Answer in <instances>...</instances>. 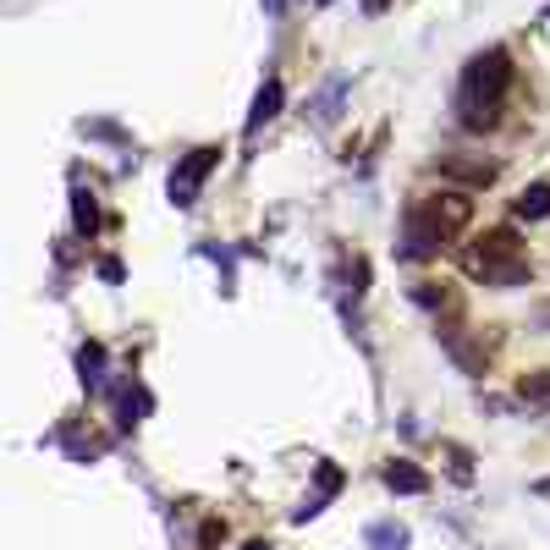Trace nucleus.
<instances>
[{
  "mask_svg": "<svg viewBox=\"0 0 550 550\" xmlns=\"http://www.w3.org/2000/svg\"><path fill=\"white\" fill-rule=\"evenodd\" d=\"M506 83H512V66H506L501 50L473 55L468 61V88H462V121H468V127H490Z\"/></svg>",
  "mask_w": 550,
  "mask_h": 550,
  "instance_id": "nucleus-1",
  "label": "nucleus"
},
{
  "mask_svg": "<svg viewBox=\"0 0 550 550\" xmlns=\"http://www.w3.org/2000/svg\"><path fill=\"white\" fill-rule=\"evenodd\" d=\"M468 220V198L446 193V198H429L407 215V253H435L446 242V231H457Z\"/></svg>",
  "mask_w": 550,
  "mask_h": 550,
  "instance_id": "nucleus-2",
  "label": "nucleus"
},
{
  "mask_svg": "<svg viewBox=\"0 0 550 550\" xmlns=\"http://www.w3.org/2000/svg\"><path fill=\"white\" fill-rule=\"evenodd\" d=\"M501 264H517V237L512 231H484L479 242H473V253H468V270L473 275H495Z\"/></svg>",
  "mask_w": 550,
  "mask_h": 550,
  "instance_id": "nucleus-3",
  "label": "nucleus"
},
{
  "mask_svg": "<svg viewBox=\"0 0 550 550\" xmlns=\"http://www.w3.org/2000/svg\"><path fill=\"white\" fill-rule=\"evenodd\" d=\"M385 484H391V490H407V495H418V490H424V473H418L413 468V462H391V468H385Z\"/></svg>",
  "mask_w": 550,
  "mask_h": 550,
  "instance_id": "nucleus-4",
  "label": "nucleus"
},
{
  "mask_svg": "<svg viewBox=\"0 0 550 550\" xmlns=\"http://www.w3.org/2000/svg\"><path fill=\"white\" fill-rule=\"evenodd\" d=\"M440 171L446 176H462V182H473V187H484L495 176V165H479V160H440Z\"/></svg>",
  "mask_w": 550,
  "mask_h": 550,
  "instance_id": "nucleus-5",
  "label": "nucleus"
},
{
  "mask_svg": "<svg viewBox=\"0 0 550 550\" xmlns=\"http://www.w3.org/2000/svg\"><path fill=\"white\" fill-rule=\"evenodd\" d=\"M517 215H550V187H528L517 198Z\"/></svg>",
  "mask_w": 550,
  "mask_h": 550,
  "instance_id": "nucleus-6",
  "label": "nucleus"
},
{
  "mask_svg": "<svg viewBox=\"0 0 550 550\" xmlns=\"http://www.w3.org/2000/svg\"><path fill=\"white\" fill-rule=\"evenodd\" d=\"M517 391H523L528 402H545V407H550V369H545V374H528V380L517 385Z\"/></svg>",
  "mask_w": 550,
  "mask_h": 550,
  "instance_id": "nucleus-7",
  "label": "nucleus"
},
{
  "mask_svg": "<svg viewBox=\"0 0 550 550\" xmlns=\"http://www.w3.org/2000/svg\"><path fill=\"white\" fill-rule=\"evenodd\" d=\"M275 99H281V83H270V88L259 94V110H253V121H270V116H275Z\"/></svg>",
  "mask_w": 550,
  "mask_h": 550,
  "instance_id": "nucleus-8",
  "label": "nucleus"
},
{
  "mask_svg": "<svg viewBox=\"0 0 550 550\" xmlns=\"http://www.w3.org/2000/svg\"><path fill=\"white\" fill-rule=\"evenodd\" d=\"M242 550H270V545H264V539H253V545H242Z\"/></svg>",
  "mask_w": 550,
  "mask_h": 550,
  "instance_id": "nucleus-9",
  "label": "nucleus"
}]
</instances>
